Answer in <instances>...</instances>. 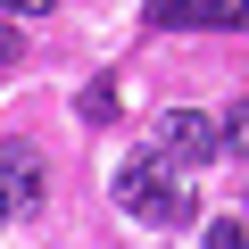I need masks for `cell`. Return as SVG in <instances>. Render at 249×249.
Returning a JSON list of instances; mask_svg holds the SVG:
<instances>
[{
    "mask_svg": "<svg viewBox=\"0 0 249 249\" xmlns=\"http://www.w3.org/2000/svg\"><path fill=\"white\" fill-rule=\"evenodd\" d=\"M116 208H133L150 224H191V199L166 191V158H124L116 166Z\"/></svg>",
    "mask_w": 249,
    "mask_h": 249,
    "instance_id": "6da1fadb",
    "label": "cell"
},
{
    "mask_svg": "<svg viewBox=\"0 0 249 249\" xmlns=\"http://www.w3.org/2000/svg\"><path fill=\"white\" fill-rule=\"evenodd\" d=\"M216 150H224V142H216V124H208L199 108H166V116H158V158H166V166H208Z\"/></svg>",
    "mask_w": 249,
    "mask_h": 249,
    "instance_id": "7a4b0ae2",
    "label": "cell"
},
{
    "mask_svg": "<svg viewBox=\"0 0 249 249\" xmlns=\"http://www.w3.org/2000/svg\"><path fill=\"white\" fill-rule=\"evenodd\" d=\"M50 175H42V150L34 142H0V199L9 208H42Z\"/></svg>",
    "mask_w": 249,
    "mask_h": 249,
    "instance_id": "3957f363",
    "label": "cell"
},
{
    "mask_svg": "<svg viewBox=\"0 0 249 249\" xmlns=\"http://www.w3.org/2000/svg\"><path fill=\"white\" fill-rule=\"evenodd\" d=\"M150 25H224V0H150Z\"/></svg>",
    "mask_w": 249,
    "mask_h": 249,
    "instance_id": "277c9868",
    "label": "cell"
},
{
    "mask_svg": "<svg viewBox=\"0 0 249 249\" xmlns=\"http://www.w3.org/2000/svg\"><path fill=\"white\" fill-rule=\"evenodd\" d=\"M83 116L91 124H116V75H91L83 83Z\"/></svg>",
    "mask_w": 249,
    "mask_h": 249,
    "instance_id": "5b68a950",
    "label": "cell"
},
{
    "mask_svg": "<svg viewBox=\"0 0 249 249\" xmlns=\"http://www.w3.org/2000/svg\"><path fill=\"white\" fill-rule=\"evenodd\" d=\"M208 249H249V224H241V216H216V224H208Z\"/></svg>",
    "mask_w": 249,
    "mask_h": 249,
    "instance_id": "8992f818",
    "label": "cell"
},
{
    "mask_svg": "<svg viewBox=\"0 0 249 249\" xmlns=\"http://www.w3.org/2000/svg\"><path fill=\"white\" fill-rule=\"evenodd\" d=\"M216 142H224V150H232V158H249V100H241V108H232V124H224V133H216Z\"/></svg>",
    "mask_w": 249,
    "mask_h": 249,
    "instance_id": "52a82bcc",
    "label": "cell"
},
{
    "mask_svg": "<svg viewBox=\"0 0 249 249\" xmlns=\"http://www.w3.org/2000/svg\"><path fill=\"white\" fill-rule=\"evenodd\" d=\"M17 58H25V34H17V25H0V67H17Z\"/></svg>",
    "mask_w": 249,
    "mask_h": 249,
    "instance_id": "ba28073f",
    "label": "cell"
},
{
    "mask_svg": "<svg viewBox=\"0 0 249 249\" xmlns=\"http://www.w3.org/2000/svg\"><path fill=\"white\" fill-rule=\"evenodd\" d=\"M0 9H9V17H42L50 0H0Z\"/></svg>",
    "mask_w": 249,
    "mask_h": 249,
    "instance_id": "9c48e42d",
    "label": "cell"
},
{
    "mask_svg": "<svg viewBox=\"0 0 249 249\" xmlns=\"http://www.w3.org/2000/svg\"><path fill=\"white\" fill-rule=\"evenodd\" d=\"M224 25H241V34H249V0H224Z\"/></svg>",
    "mask_w": 249,
    "mask_h": 249,
    "instance_id": "30bf717a",
    "label": "cell"
},
{
    "mask_svg": "<svg viewBox=\"0 0 249 249\" xmlns=\"http://www.w3.org/2000/svg\"><path fill=\"white\" fill-rule=\"evenodd\" d=\"M9 216H17V208H9V199H0V224H9Z\"/></svg>",
    "mask_w": 249,
    "mask_h": 249,
    "instance_id": "8fae6325",
    "label": "cell"
}]
</instances>
